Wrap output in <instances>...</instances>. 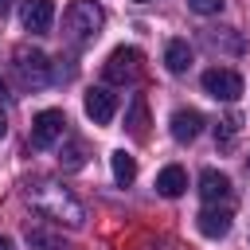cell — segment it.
Wrapping results in <instances>:
<instances>
[{"label": "cell", "mask_w": 250, "mask_h": 250, "mask_svg": "<svg viewBox=\"0 0 250 250\" xmlns=\"http://www.w3.org/2000/svg\"><path fill=\"white\" fill-rule=\"evenodd\" d=\"M27 203H31L43 219H51V223H59V227L78 230V227L86 223L82 203H78L66 188H59V184H31V188H27Z\"/></svg>", "instance_id": "1"}, {"label": "cell", "mask_w": 250, "mask_h": 250, "mask_svg": "<svg viewBox=\"0 0 250 250\" xmlns=\"http://www.w3.org/2000/svg\"><path fill=\"white\" fill-rule=\"evenodd\" d=\"M102 23H105V12H102V4H94V0H74V4L62 12V35H66L70 43H78V47L94 43L98 31H102Z\"/></svg>", "instance_id": "2"}, {"label": "cell", "mask_w": 250, "mask_h": 250, "mask_svg": "<svg viewBox=\"0 0 250 250\" xmlns=\"http://www.w3.org/2000/svg\"><path fill=\"white\" fill-rule=\"evenodd\" d=\"M12 70H16V78H20L27 90H39V86L51 82V62H47V55L35 51V47H16Z\"/></svg>", "instance_id": "3"}, {"label": "cell", "mask_w": 250, "mask_h": 250, "mask_svg": "<svg viewBox=\"0 0 250 250\" xmlns=\"http://www.w3.org/2000/svg\"><path fill=\"white\" fill-rule=\"evenodd\" d=\"M141 51L137 47H117V51H109V59H105V66H102V74H105V82H113V86H125V82H133L137 74H141Z\"/></svg>", "instance_id": "4"}, {"label": "cell", "mask_w": 250, "mask_h": 250, "mask_svg": "<svg viewBox=\"0 0 250 250\" xmlns=\"http://www.w3.org/2000/svg\"><path fill=\"white\" fill-rule=\"evenodd\" d=\"M62 137H66V117H62V109H43V113L31 117V145H35V148H51V145H59Z\"/></svg>", "instance_id": "5"}, {"label": "cell", "mask_w": 250, "mask_h": 250, "mask_svg": "<svg viewBox=\"0 0 250 250\" xmlns=\"http://www.w3.org/2000/svg\"><path fill=\"white\" fill-rule=\"evenodd\" d=\"M203 90L215 102H234L242 94V78L234 70H227V66H211V70H203Z\"/></svg>", "instance_id": "6"}, {"label": "cell", "mask_w": 250, "mask_h": 250, "mask_svg": "<svg viewBox=\"0 0 250 250\" xmlns=\"http://www.w3.org/2000/svg\"><path fill=\"white\" fill-rule=\"evenodd\" d=\"M82 105H86V117H94V125H109L117 113V94L109 86H94V90H86Z\"/></svg>", "instance_id": "7"}, {"label": "cell", "mask_w": 250, "mask_h": 250, "mask_svg": "<svg viewBox=\"0 0 250 250\" xmlns=\"http://www.w3.org/2000/svg\"><path fill=\"white\" fill-rule=\"evenodd\" d=\"M20 23H23L31 35L51 31V23H55V0H23V8H20Z\"/></svg>", "instance_id": "8"}, {"label": "cell", "mask_w": 250, "mask_h": 250, "mask_svg": "<svg viewBox=\"0 0 250 250\" xmlns=\"http://www.w3.org/2000/svg\"><path fill=\"white\" fill-rule=\"evenodd\" d=\"M230 223H234L230 207H219V203H207V207L195 215V227H199L203 238H223V234L230 230Z\"/></svg>", "instance_id": "9"}, {"label": "cell", "mask_w": 250, "mask_h": 250, "mask_svg": "<svg viewBox=\"0 0 250 250\" xmlns=\"http://www.w3.org/2000/svg\"><path fill=\"white\" fill-rule=\"evenodd\" d=\"M199 129H203V113H199V109H176V113H172V137H176L180 145L195 141Z\"/></svg>", "instance_id": "10"}, {"label": "cell", "mask_w": 250, "mask_h": 250, "mask_svg": "<svg viewBox=\"0 0 250 250\" xmlns=\"http://www.w3.org/2000/svg\"><path fill=\"white\" fill-rule=\"evenodd\" d=\"M199 195H203V203H219L230 195V180L219 168H203L199 172Z\"/></svg>", "instance_id": "11"}, {"label": "cell", "mask_w": 250, "mask_h": 250, "mask_svg": "<svg viewBox=\"0 0 250 250\" xmlns=\"http://www.w3.org/2000/svg\"><path fill=\"white\" fill-rule=\"evenodd\" d=\"M156 191H160L164 199H176V195H184V191H188V172H184L180 164H168V168H160V176H156Z\"/></svg>", "instance_id": "12"}, {"label": "cell", "mask_w": 250, "mask_h": 250, "mask_svg": "<svg viewBox=\"0 0 250 250\" xmlns=\"http://www.w3.org/2000/svg\"><path fill=\"white\" fill-rule=\"evenodd\" d=\"M164 66H168L172 74H184V70L191 66V47H188V39H168V47H164Z\"/></svg>", "instance_id": "13"}, {"label": "cell", "mask_w": 250, "mask_h": 250, "mask_svg": "<svg viewBox=\"0 0 250 250\" xmlns=\"http://www.w3.org/2000/svg\"><path fill=\"white\" fill-rule=\"evenodd\" d=\"M109 164H113V180H117L121 188H129V184L137 180V160H133L125 148H117V152L109 156Z\"/></svg>", "instance_id": "14"}, {"label": "cell", "mask_w": 250, "mask_h": 250, "mask_svg": "<svg viewBox=\"0 0 250 250\" xmlns=\"http://www.w3.org/2000/svg\"><path fill=\"white\" fill-rule=\"evenodd\" d=\"M27 246H31V250H66V242H62L59 234L43 230V227H27Z\"/></svg>", "instance_id": "15"}, {"label": "cell", "mask_w": 250, "mask_h": 250, "mask_svg": "<svg viewBox=\"0 0 250 250\" xmlns=\"http://www.w3.org/2000/svg\"><path fill=\"white\" fill-rule=\"evenodd\" d=\"M125 125H129V133H133V137H145V125H148V105H145V98H141V94L133 98Z\"/></svg>", "instance_id": "16"}, {"label": "cell", "mask_w": 250, "mask_h": 250, "mask_svg": "<svg viewBox=\"0 0 250 250\" xmlns=\"http://www.w3.org/2000/svg\"><path fill=\"white\" fill-rule=\"evenodd\" d=\"M59 164L70 168V172L82 168V164H86V145H82V141H66V145L59 148Z\"/></svg>", "instance_id": "17"}, {"label": "cell", "mask_w": 250, "mask_h": 250, "mask_svg": "<svg viewBox=\"0 0 250 250\" xmlns=\"http://www.w3.org/2000/svg\"><path fill=\"white\" fill-rule=\"evenodd\" d=\"M223 4H227V0H188V8H191V12H199V16H215Z\"/></svg>", "instance_id": "18"}, {"label": "cell", "mask_w": 250, "mask_h": 250, "mask_svg": "<svg viewBox=\"0 0 250 250\" xmlns=\"http://www.w3.org/2000/svg\"><path fill=\"white\" fill-rule=\"evenodd\" d=\"M8 133V117H4V109H0V137Z\"/></svg>", "instance_id": "19"}, {"label": "cell", "mask_w": 250, "mask_h": 250, "mask_svg": "<svg viewBox=\"0 0 250 250\" xmlns=\"http://www.w3.org/2000/svg\"><path fill=\"white\" fill-rule=\"evenodd\" d=\"M8 8H12V0H0V16H4V12H8Z\"/></svg>", "instance_id": "20"}, {"label": "cell", "mask_w": 250, "mask_h": 250, "mask_svg": "<svg viewBox=\"0 0 250 250\" xmlns=\"http://www.w3.org/2000/svg\"><path fill=\"white\" fill-rule=\"evenodd\" d=\"M0 250H12V242H8V238H4V234H0Z\"/></svg>", "instance_id": "21"}, {"label": "cell", "mask_w": 250, "mask_h": 250, "mask_svg": "<svg viewBox=\"0 0 250 250\" xmlns=\"http://www.w3.org/2000/svg\"><path fill=\"white\" fill-rule=\"evenodd\" d=\"M0 98H8V86H4V78H0Z\"/></svg>", "instance_id": "22"}, {"label": "cell", "mask_w": 250, "mask_h": 250, "mask_svg": "<svg viewBox=\"0 0 250 250\" xmlns=\"http://www.w3.org/2000/svg\"><path fill=\"white\" fill-rule=\"evenodd\" d=\"M137 4H148V0H137Z\"/></svg>", "instance_id": "23"}]
</instances>
